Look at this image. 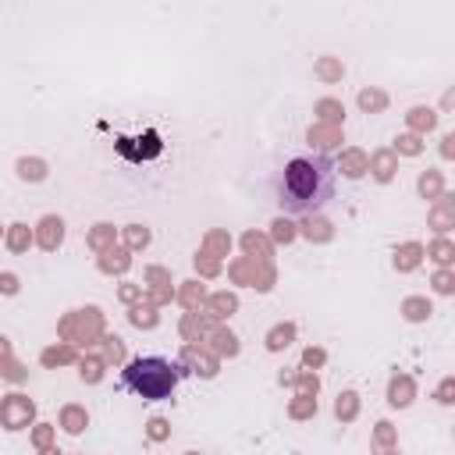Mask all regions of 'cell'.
Returning <instances> with one entry per match:
<instances>
[{
  "label": "cell",
  "mask_w": 455,
  "mask_h": 455,
  "mask_svg": "<svg viewBox=\"0 0 455 455\" xmlns=\"http://www.w3.org/2000/svg\"><path fill=\"white\" fill-rule=\"evenodd\" d=\"M178 380H181V370H178L174 363L160 359V355H139V359H132V363L124 366V373H121V384H124L128 391H135L139 398H146V402H164V398H171V391L178 387Z\"/></svg>",
  "instance_id": "obj_2"
},
{
  "label": "cell",
  "mask_w": 455,
  "mask_h": 455,
  "mask_svg": "<svg viewBox=\"0 0 455 455\" xmlns=\"http://www.w3.org/2000/svg\"><path fill=\"white\" fill-rule=\"evenodd\" d=\"M334 164L323 153H302L291 156L274 185V203L284 213H320L334 199Z\"/></svg>",
  "instance_id": "obj_1"
}]
</instances>
